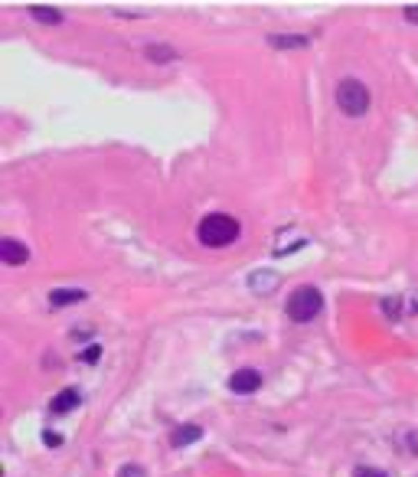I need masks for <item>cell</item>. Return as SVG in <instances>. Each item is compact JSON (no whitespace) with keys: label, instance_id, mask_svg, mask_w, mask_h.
Returning <instances> with one entry per match:
<instances>
[{"label":"cell","instance_id":"cell-11","mask_svg":"<svg viewBox=\"0 0 418 477\" xmlns=\"http://www.w3.org/2000/svg\"><path fill=\"white\" fill-rule=\"evenodd\" d=\"M30 17L33 20L46 23V26H56V23H63V10H56V7H43V3H33L30 7Z\"/></svg>","mask_w":418,"mask_h":477},{"label":"cell","instance_id":"cell-13","mask_svg":"<svg viewBox=\"0 0 418 477\" xmlns=\"http://www.w3.org/2000/svg\"><path fill=\"white\" fill-rule=\"evenodd\" d=\"M353 477H389V474L383 471V467H363V464H360L353 471Z\"/></svg>","mask_w":418,"mask_h":477},{"label":"cell","instance_id":"cell-16","mask_svg":"<svg viewBox=\"0 0 418 477\" xmlns=\"http://www.w3.org/2000/svg\"><path fill=\"white\" fill-rule=\"evenodd\" d=\"M43 442H46V445H63V435H53V432H43Z\"/></svg>","mask_w":418,"mask_h":477},{"label":"cell","instance_id":"cell-14","mask_svg":"<svg viewBox=\"0 0 418 477\" xmlns=\"http://www.w3.org/2000/svg\"><path fill=\"white\" fill-rule=\"evenodd\" d=\"M118 477H147V471H144L140 464H124L118 471Z\"/></svg>","mask_w":418,"mask_h":477},{"label":"cell","instance_id":"cell-12","mask_svg":"<svg viewBox=\"0 0 418 477\" xmlns=\"http://www.w3.org/2000/svg\"><path fill=\"white\" fill-rule=\"evenodd\" d=\"M268 43L275 46V49H304L311 40H307V36H281V33H271Z\"/></svg>","mask_w":418,"mask_h":477},{"label":"cell","instance_id":"cell-2","mask_svg":"<svg viewBox=\"0 0 418 477\" xmlns=\"http://www.w3.org/2000/svg\"><path fill=\"white\" fill-rule=\"evenodd\" d=\"M337 105H340V111L344 115H350V118H363L366 111H369V105H373V95H369V88L360 82V79H340L337 82Z\"/></svg>","mask_w":418,"mask_h":477},{"label":"cell","instance_id":"cell-5","mask_svg":"<svg viewBox=\"0 0 418 477\" xmlns=\"http://www.w3.org/2000/svg\"><path fill=\"white\" fill-rule=\"evenodd\" d=\"M0 261L3 265H26L30 261V249L20 239H0Z\"/></svg>","mask_w":418,"mask_h":477},{"label":"cell","instance_id":"cell-4","mask_svg":"<svg viewBox=\"0 0 418 477\" xmlns=\"http://www.w3.org/2000/svg\"><path fill=\"white\" fill-rule=\"evenodd\" d=\"M229 389L239 392V396H252L255 389H262V373L252 369V366L236 369V373L229 376Z\"/></svg>","mask_w":418,"mask_h":477},{"label":"cell","instance_id":"cell-17","mask_svg":"<svg viewBox=\"0 0 418 477\" xmlns=\"http://www.w3.org/2000/svg\"><path fill=\"white\" fill-rule=\"evenodd\" d=\"M405 20L418 23V7H405Z\"/></svg>","mask_w":418,"mask_h":477},{"label":"cell","instance_id":"cell-7","mask_svg":"<svg viewBox=\"0 0 418 477\" xmlns=\"http://www.w3.org/2000/svg\"><path fill=\"white\" fill-rule=\"evenodd\" d=\"M200 438H203V428H200V425H177L170 432V445L186 448V445H196Z\"/></svg>","mask_w":418,"mask_h":477},{"label":"cell","instance_id":"cell-9","mask_svg":"<svg viewBox=\"0 0 418 477\" xmlns=\"http://www.w3.org/2000/svg\"><path fill=\"white\" fill-rule=\"evenodd\" d=\"M86 298L88 294L82 288H56V291H49V307H69V304H79Z\"/></svg>","mask_w":418,"mask_h":477},{"label":"cell","instance_id":"cell-1","mask_svg":"<svg viewBox=\"0 0 418 477\" xmlns=\"http://www.w3.org/2000/svg\"><path fill=\"white\" fill-rule=\"evenodd\" d=\"M242 232L236 216H229V213H209V216L200 219V226H196V239L203 242L206 249H225V245H232Z\"/></svg>","mask_w":418,"mask_h":477},{"label":"cell","instance_id":"cell-3","mask_svg":"<svg viewBox=\"0 0 418 477\" xmlns=\"http://www.w3.org/2000/svg\"><path fill=\"white\" fill-rule=\"evenodd\" d=\"M321 311H323V294L314 284H300L298 291L288 298V317L294 324H311Z\"/></svg>","mask_w":418,"mask_h":477},{"label":"cell","instance_id":"cell-10","mask_svg":"<svg viewBox=\"0 0 418 477\" xmlns=\"http://www.w3.org/2000/svg\"><path fill=\"white\" fill-rule=\"evenodd\" d=\"M144 56H147L150 63H173V59H180V53L167 43H147L144 46Z\"/></svg>","mask_w":418,"mask_h":477},{"label":"cell","instance_id":"cell-15","mask_svg":"<svg viewBox=\"0 0 418 477\" xmlns=\"http://www.w3.org/2000/svg\"><path fill=\"white\" fill-rule=\"evenodd\" d=\"M98 353H102V347H95V343H92V347H88L86 353H82V359H86V363H95Z\"/></svg>","mask_w":418,"mask_h":477},{"label":"cell","instance_id":"cell-6","mask_svg":"<svg viewBox=\"0 0 418 477\" xmlns=\"http://www.w3.org/2000/svg\"><path fill=\"white\" fill-rule=\"evenodd\" d=\"M278 284H281V275H278V271L262 268V271H252V275H248V288H252L255 294H271V291H278Z\"/></svg>","mask_w":418,"mask_h":477},{"label":"cell","instance_id":"cell-8","mask_svg":"<svg viewBox=\"0 0 418 477\" xmlns=\"http://www.w3.org/2000/svg\"><path fill=\"white\" fill-rule=\"evenodd\" d=\"M79 402H82L79 389H63V392H56V399L49 402V412L65 415V412H72V409H79Z\"/></svg>","mask_w":418,"mask_h":477}]
</instances>
